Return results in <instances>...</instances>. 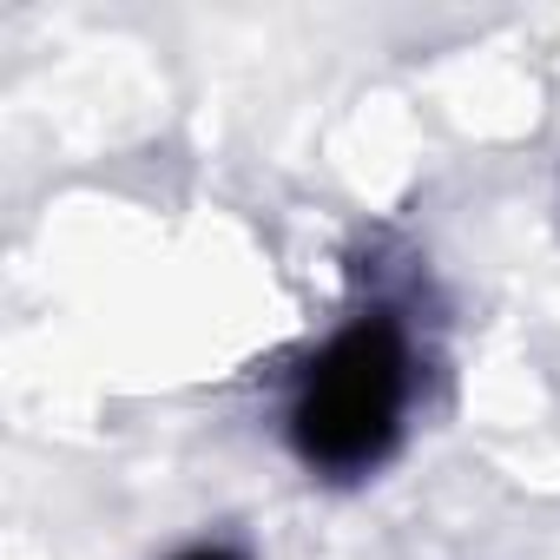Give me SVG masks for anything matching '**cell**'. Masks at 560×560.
Instances as JSON below:
<instances>
[{"mask_svg": "<svg viewBox=\"0 0 560 560\" xmlns=\"http://www.w3.org/2000/svg\"><path fill=\"white\" fill-rule=\"evenodd\" d=\"M402 402H409V350H402L396 324L370 317L324 350V363L311 370V383L298 396L291 435L311 468L350 475V468H370L396 442Z\"/></svg>", "mask_w": 560, "mask_h": 560, "instance_id": "obj_1", "label": "cell"}, {"mask_svg": "<svg viewBox=\"0 0 560 560\" xmlns=\"http://www.w3.org/2000/svg\"><path fill=\"white\" fill-rule=\"evenodd\" d=\"M178 560H237V553H224V547H198V553H178Z\"/></svg>", "mask_w": 560, "mask_h": 560, "instance_id": "obj_2", "label": "cell"}]
</instances>
